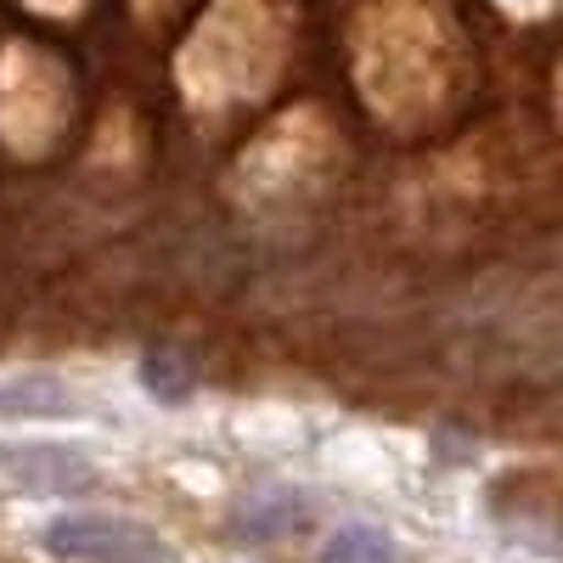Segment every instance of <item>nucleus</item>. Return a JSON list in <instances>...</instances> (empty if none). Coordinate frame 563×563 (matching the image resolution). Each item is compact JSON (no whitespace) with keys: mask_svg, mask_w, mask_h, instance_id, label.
Here are the masks:
<instances>
[{"mask_svg":"<svg viewBox=\"0 0 563 563\" xmlns=\"http://www.w3.org/2000/svg\"><path fill=\"white\" fill-rule=\"evenodd\" d=\"M305 525H310V512H305V501H294L288 490L260 496V501L243 512V536H254V541H282V536H294V530H305Z\"/></svg>","mask_w":563,"mask_h":563,"instance_id":"6e6552de","label":"nucleus"},{"mask_svg":"<svg viewBox=\"0 0 563 563\" xmlns=\"http://www.w3.org/2000/svg\"><path fill=\"white\" fill-rule=\"evenodd\" d=\"M141 378H147V389L158 400H186L192 395V366H186L180 355H147L141 361Z\"/></svg>","mask_w":563,"mask_h":563,"instance_id":"9d476101","label":"nucleus"},{"mask_svg":"<svg viewBox=\"0 0 563 563\" xmlns=\"http://www.w3.org/2000/svg\"><path fill=\"white\" fill-rule=\"evenodd\" d=\"M327 563H395V536L378 525H344L327 541Z\"/></svg>","mask_w":563,"mask_h":563,"instance_id":"1a4fd4ad","label":"nucleus"},{"mask_svg":"<svg viewBox=\"0 0 563 563\" xmlns=\"http://www.w3.org/2000/svg\"><path fill=\"white\" fill-rule=\"evenodd\" d=\"M74 411V389L45 372H23V378L0 384V417H63Z\"/></svg>","mask_w":563,"mask_h":563,"instance_id":"0eeeda50","label":"nucleus"},{"mask_svg":"<svg viewBox=\"0 0 563 563\" xmlns=\"http://www.w3.org/2000/svg\"><path fill=\"white\" fill-rule=\"evenodd\" d=\"M333 130H327L316 113H288L282 119L260 147L243 158V186L254 198H282V192H294L299 180H310V175H321V164L333 158V141H327Z\"/></svg>","mask_w":563,"mask_h":563,"instance_id":"20e7f679","label":"nucleus"},{"mask_svg":"<svg viewBox=\"0 0 563 563\" xmlns=\"http://www.w3.org/2000/svg\"><path fill=\"white\" fill-rule=\"evenodd\" d=\"M288 0H214V12L180 52L186 97L198 108H231L260 97L288 57Z\"/></svg>","mask_w":563,"mask_h":563,"instance_id":"f257e3e1","label":"nucleus"},{"mask_svg":"<svg viewBox=\"0 0 563 563\" xmlns=\"http://www.w3.org/2000/svg\"><path fill=\"white\" fill-rule=\"evenodd\" d=\"M512 12H541V7H552V0H507Z\"/></svg>","mask_w":563,"mask_h":563,"instance_id":"f8f14e48","label":"nucleus"},{"mask_svg":"<svg viewBox=\"0 0 563 563\" xmlns=\"http://www.w3.org/2000/svg\"><path fill=\"white\" fill-rule=\"evenodd\" d=\"M68 113V74L34 52V45H12L0 63V135L18 153H45L63 130Z\"/></svg>","mask_w":563,"mask_h":563,"instance_id":"7ed1b4c3","label":"nucleus"},{"mask_svg":"<svg viewBox=\"0 0 563 563\" xmlns=\"http://www.w3.org/2000/svg\"><path fill=\"white\" fill-rule=\"evenodd\" d=\"M45 552L79 563H169L147 525H130L119 512H63L40 530Z\"/></svg>","mask_w":563,"mask_h":563,"instance_id":"39448f33","label":"nucleus"},{"mask_svg":"<svg viewBox=\"0 0 563 563\" xmlns=\"http://www.w3.org/2000/svg\"><path fill=\"white\" fill-rule=\"evenodd\" d=\"M135 7H141V12H147V18H153V12H164V7H175V0H135Z\"/></svg>","mask_w":563,"mask_h":563,"instance_id":"ddd939ff","label":"nucleus"},{"mask_svg":"<svg viewBox=\"0 0 563 563\" xmlns=\"http://www.w3.org/2000/svg\"><path fill=\"white\" fill-rule=\"evenodd\" d=\"M366 102L384 119H422L445 90V34L422 0H372L355 34Z\"/></svg>","mask_w":563,"mask_h":563,"instance_id":"f03ea898","label":"nucleus"},{"mask_svg":"<svg viewBox=\"0 0 563 563\" xmlns=\"http://www.w3.org/2000/svg\"><path fill=\"white\" fill-rule=\"evenodd\" d=\"M0 479L29 496H74L97 479V462L63 440H12L0 445Z\"/></svg>","mask_w":563,"mask_h":563,"instance_id":"423d86ee","label":"nucleus"},{"mask_svg":"<svg viewBox=\"0 0 563 563\" xmlns=\"http://www.w3.org/2000/svg\"><path fill=\"white\" fill-rule=\"evenodd\" d=\"M29 7H40V12H74L79 0H29Z\"/></svg>","mask_w":563,"mask_h":563,"instance_id":"9b49d317","label":"nucleus"}]
</instances>
